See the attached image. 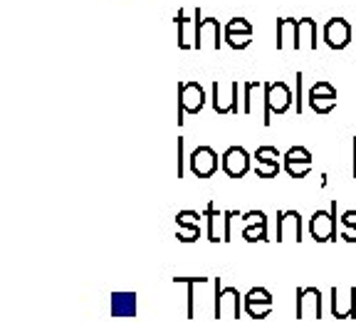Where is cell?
Segmentation results:
<instances>
[{"instance_id": "obj_1", "label": "cell", "mask_w": 356, "mask_h": 334, "mask_svg": "<svg viewBox=\"0 0 356 334\" xmlns=\"http://www.w3.org/2000/svg\"><path fill=\"white\" fill-rule=\"evenodd\" d=\"M292 102H295V95H292V89L284 82H265V111H262V124L270 127V122H273L270 117L289 111Z\"/></svg>"}, {"instance_id": "obj_2", "label": "cell", "mask_w": 356, "mask_h": 334, "mask_svg": "<svg viewBox=\"0 0 356 334\" xmlns=\"http://www.w3.org/2000/svg\"><path fill=\"white\" fill-rule=\"evenodd\" d=\"M216 285V302H213V315L216 319L220 317H233V319H240V310H243V295H240L235 287H222L220 285V278L213 280Z\"/></svg>"}, {"instance_id": "obj_3", "label": "cell", "mask_w": 356, "mask_h": 334, "mask_svg": "<svg viewBox=\"0 0 356 334\" xmlns=\"http://www.w3.org/2000/svg\"><path fill=\"white\" fill-rule=\"evenodd\" d=\"M206 106V89L198 82L178 84V127L186 122L184 114H198Z\"/></svg>"}, {"instance_id": "obj_4", "label": "cell", "mask_w": 356, "mask_h": 334, "mask_svg": "<svg viewBox=\"0 0 356 334\" xmlns=\"http://www.w3.org/2000/svg\"><path fill=\"white\" fill-rule=\"evenodd\" d=\"M203 218H208V240L211 243H228L230 240V221L238 218V211H218L208 203Z\"/></svg>"}, {"instance_id": "obj_5", "label": "cell", "mask_w": 356, "mask_h": 334, "mask_svg": "<svg viewBox=\"0 0 356 334\" xmlns=\"http://www.w3.org/2000/svg\"><path fill=\"white\" fill-rule=\"evenodd\" d=\"M334 233H337V200L332 203L329 211H314L309 218V235L317 240V243L337 240Z\"/></svg>"}, {"instance_id": "obj_6", "label": "cell", "mask_w": 356, "mask_h": 334, "mask_svg": "<svg viewBox=\"0 0 356 334\" xmlns=\"http://www.w3.org/2000/svg\"><path fill=\"white\" fill-rule=\"evenodd\" d=\"M238 82H213V109L218 114H238Z\"/></svg>"}, {"instance_id": "obj_7", "label": "cell", "mask_w": 356, "mask_h": 334, "mask_svg": "<svg viewBox=\"0 0 356 334\" xmlns=\"http://www.w3.org/2000/svg\"><path fill=\"white\" fill-rule=\"evenodd\" d=\"M225 30L218 22V17H203L198 22V40H195V50H220Z\"/></svg>"}, {"instance_id": "obj_8", "label": "cell", "mask_w": 356, "mask_h": 334, "mask_svg": "<svg viewBox=\"0 0 356 334\" xmlns=\"http://www.w3.org/2000/svg\"><path fill=\"white\" fill-rule=\"evenodd\" d=\"M188 166L195 178H211L218 171V154L211 146H195L188 156Z\"/></svg>"}, {"instance_id": "obj_9", "label": "cell", "mask_w": 356, "mask_h": 334, "mask_svg": "<svg viewBox=\"0 0 356 334\" xmlns=\"http://www.w3.org/2000/svg\"><path fill=\"white\" fill-rule=\"evenodd\" d=\"M322 38L329 50H346L351 42V25L344 17H332V20H327V25H324Z\"/></svg>"}, {"instance_id": "obj_10", "label": "cell", "mask_w": 356, "mask_h": 334, "mask_svg": "<svg viewBox=\"0 0 356 334\" xmlns=\"http://www.w3.org/2000/svg\"><path fill=\"white\" fill-rule=\"evenodd\" d=\"M203 20L200 15V8H195L193 17L186 15V10L181 8L176 15V25H178V47L181 50H191L195 47V40H198V22Z\"/></svg>"}, {"instance_id": "obj_11", "label": "cell", "mask_w": 356, "mask_h": 334, "mask_svg": "<svg viewBox=\"0 0 356 334\" xmlns=\"http://www.w3.org/2000/svg\"><path fill=\"white\" fill-rule=\"evenodd\" d=\"M322 319V292L317 287L297 289V319Z\"/></svg>"}, {"instance_id": "obj_12", "label": "cell", "mask_w": 356, "mask_h": 334, "mask_svg": "<svg viewBox=\"0 0 356 334\" xmlns=\"http://www.w3.org/2000/svg\"><path fill=\"white\" fill-rule=\"evenodd\" d=\"M332 315L337 319H351L356 315V287H332Z\"/></svg>"}, {"instance_id": "obj_13", "label": "cell", "mask_w": 356, "mask_h": 334, "mask_svg": "<svg viewBox=\"0 0 356 334\" xmlns=\"http://www.w3.org/2000/svg\"><path fill=\"white\" fill-rule=\"evenodd\" d=\"M220 166L230 178H243L245 173L250 171V154H248L243 146H230V149L220 156Z\"/></svg>"}, {"instance_id": "obj_14", "label": "cell", "mask_w": 356, "mask_h": 334, "mask_svg": "<svg viewBox=\"0 0 356 334\" xmlns=\"http://www.w3.org/2000/svg\"><path fill=\"white\" fill-rule=\"evenodd\" d=\"M277 240L287 243V240H302V216L297 211H280L277 213Z\"/></svg>"}, {"instance_id": "obj_15", "label": "cell", "mask_w": 356, "mask_h": 334, "mask_svg": "<svg viewBox=\"0 0 356 334\" xmlns=\"http://www.w3.org/2000/svg\"><path fill=\"white\" fill-rule=\"evenodd\" d=\"M139 297L134 292H114L111 295V317H136Z\"/></svg>"}, {"instance_id": "obj_16", "label": "cell", "mask_w": 356, "mask_h": 334, "mask_svg": "<svg viewBox=\"0 0 356 334\" xmlns=\"http://www.w3.org/2000/svg\"><path fill=\"white\" fill-rule=\"evenodd\" d=\"M297 28H300V20H295V17H280L277 50H297Z\"/></svg>"}, {"instance_id": "obj_17", "label": "cell", "mask_w": 356, "mask_h": 334, "mask_svg": "<svg viewBox=\"0 0 356 334\" xmlns=\"http://www.w3.org/2000/svg\"><path fill=\"white\" fill-rule=\"evenodd\" d=\"M297 50H317V22L302 17L297 28Z\"/></svg>"}, {"instance_id": "obj_18", "label": "cell", "mask_w": 356, "mask_h": 334, "mask_svg": "<svg viewBox=\"0 0 356 334\" xmlns=\"http://www.w3.org/2000/svg\"><path fill=\"white\" fill-rule=\"evenodd\" d=\"M173 283H186L188 285V310H186V315H188V319L195 317V285H208L211 283V278H173Z\"/></svg>"}, {"instance_id": "obj_19", "label": "cell", "mask_w": 356, "mask_h": 334, "mask_svg": "<svg viewBox=\"0 0 356 334\" xmlns=\"http://www.w3.org/2000/svg\"><path fill=\"white\" fill-rule=\"evenodd\" d=\"M265 87V82H245L243 84V111L245 114H255V92Z\"/></svg>"}, {"instance_id": "obj_20", "label": "cell", "mask_w": 356, "mask_h": 334, "mask_svg": "<svg viewBox=\"0 0 356 334\" xmlns=\"http://www.w3.org/2000/svg\"><path fill=\"white\" fill-rule=\"evenodd\" d=\"M245 312L250 315L252 319H265L270 312H273L275 302H250V300H243Z\"/></svg>"}, {"instance_id": "obj_21", "label": "cell", "mask_w": 356, "mask_h": 334, "mask_svg": "<svg viewBox=\"0 0 356 334\" xmlns=\"http://www.w3.org/2000/svg\"><path fill=\"white\" fill-rule=\"evenodd\" d=\"M243 238L248 243H265L267 238V223H260V225H245L243 228Z\"/></svg>"}, {"instance_id": "obj_22", "label": "cell", "mask_w": 356, "mask_h": 334, "mask_svg": "<svg viewBox=\"0 0 356 334\" xmlns=\"http://www.w3.org/2000/svg\"><path fill=\"white\" fill-rule=\"evenodd\" d=\"M309 106H312V111H317V114H329V111L337 106V97H314V95H309Z\"/></svg>"}, {"instance_id": "obj_23", "label": "cell", "mask_w": 356, "mask_h": 334, "mask_svg": "<svg viewBox=\"0 0 356 334\" xmlns=\"http://www.w3.org/2000/svg\"><path fill=\"white\" fill-rule=\"evenodd\" d=\"M225 42H228V47H233V50H248L252 45V35L248 33H225Z\"/></svg>"}, {"instance_id": "obj_24", "label": "cell", "mask_w": 356, "mask_h": 334, "mask_svg": "<svg viewBox=\"0 0 356 334\" xmlns=\"http://www.w3.org/2000/svg\"><path fill=\"white\" fill-rule=\"evenodd\" d=\"M176 238L181 243H195L200 238V225H176Z\"/></svg>"}, {"instance_id": "obj_25", "label": "cell", "mask_w": 356, "mask_h": 334, "mask_svg": "<svg viewBox=\"0 0 356 334\" xmlns=\"http://www.w3.org/2000/svg\"><path fill=\"white\" fill-rule=\"evenodd\" d=\"M284 171L292 178H305L312 171V161H284Z\"/></svg>"}, {"instance_id": "obj_26", "label": "cell", "mask_w": 356, "mask_h": 334, "mask_svg": "<svg viewBox=\"0 0 356 334\" xmlns=\"http://www.w3.org/2000/svg\"><path fill=\"white\" fill-rule=\"evenodd\" d=\"M282 154H280L275 146H257L255 151V161H270V164H280Z\"/></svg>"}, {"instance_id": "obj_27", "label": "cell", "mask_w": 356, "mask_h": 334, "mask_svg": "<svg viewBox=\"0 0 356 334\" xmlns=\"http://www.w3.org/2000/svg\"><path fill=\"white\" fill-rule=\"evenodd\" d=\"M282 159L284 161H312V154H309V149H305V146H289V149L284 151Z\"/></svg>"}, {"instance_id": "obj_28", "label": "cell", "mask_w": 356, "mask_h": 334, "mask_svg": "<svg viewBox=\"0 0 356 334\" xmlns=\"http://www.w3.org/2000/svg\"><path fill=\"white\" fill-rule=\"evenodd\" d=\"M309 95H314V97H337V89H334V84L327 82V79H319V82L312 84Z\"/></svg>"}, {"instance_id": "obj_29", "label": "cell", "mask_w": 356, "mask_h": 334, "mask_svg": "<svg viewBox=\"0 0 356 334\" xmlns=\"http://www.w3.org/2000/svg\"><path fill=\"white\" fill-rule=\"evenodd\" d=\"M203 213L198 211H178L176 213V225H200Z\"/></svg>"}, {"instance_id": "obj_30", "label": "cell", "mask_w": 356, "mask_h": 334, "mask_svg": "<svg viewBox=\"0 0 356 334\" xmlns=\"http://www.w3.org/2000/svg\"><path fill=\"white\" fill-rule=\"evenodd\" d=\"M225 33L252 35V25H250V20H245V17H233V20H228V25H225Z\"/></svg>"}, {"instance_id": "obj_31", "label": "cell", "mask_w": 356, "mask_h": 334, "mask_svg": "<svg viewBox=\"0 0 356 334\" xmlns=\"http://www.w3.org/2000/svg\"><path fill=\"white\" fill-rule=\"evenodd\" d=\"M255 173L260 178H275L280 173V164H270V161H255Z\"/></svg>"}, {"instance_id": "obj_32", "label": "cell", "mask_w": 356, "mask_h": 334, "mask_svg": "<svg viewBox=\"0 0 356 334\" xmlns=\"http://www.w3.org/2000/svg\"><path fill=\"white\" fill-rule=\"evenodd\" d=\"M243 300H250V302H273V295H270V289L265 287H252Z\"/></svg>"}, {"instance_id": "obj_33", "label": "cell", "mask_w": 356, "mask_h": 334, "mask_svg": "<svg viewBox=\"0 0 356 334\" xmlns=\"http://www.w3.org/2000/svg\"><path fill=\"white\" fill-rule=\"evenodd\" d=\"M243 223L245 225H260V223H267V216L262 211H248L243 213Z\"/></svg>"}, {"instance_id": "obj_34", "label": "cell", "mask_w": 356, "mask_h": 334, "mask_svg": "<svg viewBox=\"0 0 356 334\" xmlns=\"http://www.w3.org/2000/svg\"><path fill=\"white\" fill-rule=\"evenodd\" d=\"M341 240L356 243V225H341Z\"/></svg>"}, {"instance_id": "obj_35", "label": "cell", "mask_w": 356, "mask_h": 334, "mask_svg": "<svg viewBox=\"0 0 356 334\" xmlns=\"http://www.w3.org/2000/svg\"><path fill=\"white\" fill-rule=\"evenodd\" d=\"M184 176V139L178 136V178Z\"/></svg>"}, {"instance_id": "obj_36", "label": "cell", "mask_w": 356, "mask_h": 334, "mask_svg": "<svg viewBox=\"0 0 356 334\" xmlns=\"http://www.w3.org/2000/svg\"><path fill=\"white\" fill-rule=\"evenodd\" d=\"M339 221H341V225H356V211H344Z\"/></svg>"}, {"instance_id": "obj_37", "label": "cell", "mask_w": 356, "mask_h": 334, "mask_svg": "<svg viewBox=\"0 0 356 334\" xmlns=\"http://www.w3.org/2000/svg\"><path fill=\"white\" fill-rule=\"evenodd\" d=\"M297 111H302V72H297Z\"/></svg>"}, {"instance_id": "obj_38", "label": "cell", "mask_w": 356, "mask_h": 334, "mask_svg": "<svg viewBox=\"0 0 356 334\" xmlns=\"http://www.w3.org/2000/svg\"><path fill=\"white\" fill-rule=\"evenodd\" d=\"M351 151H354V161H351V176L356 178V136L351 139Z\"/></svg>"}]
</instances>
